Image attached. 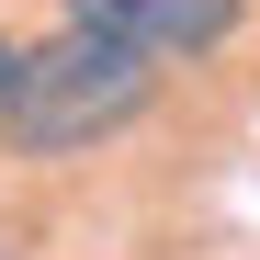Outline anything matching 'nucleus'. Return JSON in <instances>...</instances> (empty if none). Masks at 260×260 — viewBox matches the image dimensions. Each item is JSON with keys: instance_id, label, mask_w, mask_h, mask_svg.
Segmentation results:
<instances>
[{"instance_id": "f257e3e1", "label": "nucleus", "mask_w": 260, "mask_h": 260, "mask_svg": "<svg viewBox=\"0 0 260 260\" xmlns=\"http://www.w3.org/2000/svg\"><path fill=\"white\" fill-rule=\"evenodd\" d=\"M147 91H158V57L113 46L91 23H57L46 46H23L12 102H0V136L23 158H91V147H113L124 124L147 113Z\"/></svg>"}, {"instance_id": "f03ea898", "label": "nucleus", "mask_w": 260, "mask_h": 260, "mask_svg": "<svg viewBox=\"0 0 260 260\" xmlns=\"http://www.w3.org/2000/svg\"><path fill=\"white\" fill-rule=\"evenodd\" d=\"M249 0H57V23H91L136 57H215Z\"/></svg>"}, {"instance_id": "7ed1b4c3", "label": "nucleus", "mask_w": 260, "mask_h": 260, "mask_svg": "<svg viewBox=\"0 0 260 260\" xmlns=\"http://www.w3.org/2000/svg\"><path fill=\"white\" fill-rule=\"evenodd\" d=\"M12 68H23V46H12V34H0V102H12Z\"/></svg>"}]
</instances>
